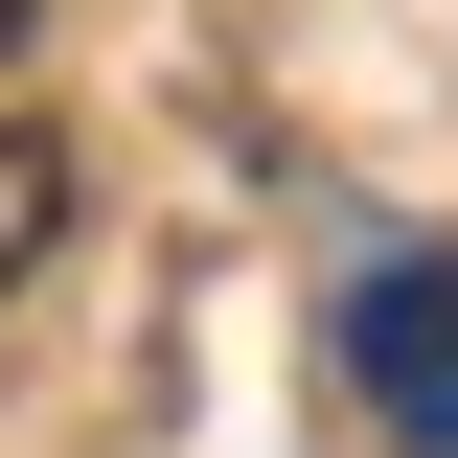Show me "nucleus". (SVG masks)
<instances>
[{"mask_svg":"<svg viewBox=\"0 0 458 458\" xmlns=\"http://www.w3.org/2000/svg\"><path fill=\"white\" fill-rule=\"evenodd\" d=\"M344 390L390 412L412 458H458V252H390V276L344 298Z\"/></svg>","mask_w":458,"mask_h":458,"instance_id":"1","label":"nucleus"},{"mask_svg":"<svg viewBox=\"0 0 458 458\" xmlns=\"http://www.w3.org/2000/svg\"><path fill=\"white\" fill-rule=\"evenodd\" d=\"M47 229H69V161L23 138V114H0V276H47Z\"/></svg>","mask_w":458,"mask_h":458,"instance_id":"2","label":"nucleus"},{"mask_svg":"<svg viewBox=\"0 0 458 458\" xmlns=\"http://www.w3.org/2000/svg\"><path fill=\"white\" fill-rule=\"evenodd\" d=\"M23 47H47V0H0V69H23Z\"/></svg>","mask_w":458,"mask_h":458,"instance_id":"3","label":"nucleus"}]
</instances>
